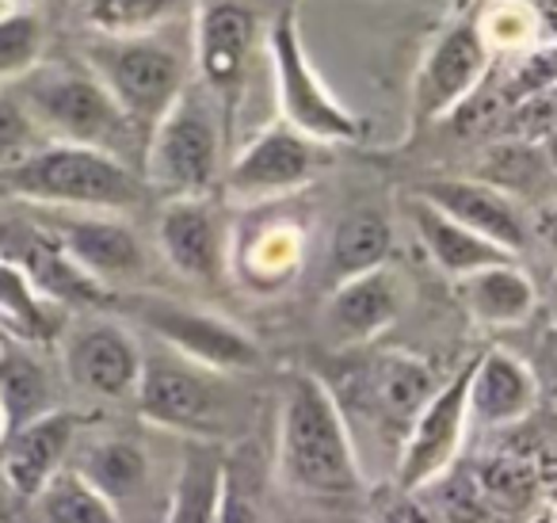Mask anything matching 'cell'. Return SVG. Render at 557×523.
<instances>
[{
    "mask_svg": "<svg viewBox=\"0 0 557 523\" xmlns=\"http://www.w3.org/2000/svg\"><path fill=\"white\" fill-rule=\"evenodd\" d=\"M458 294H462L466 314L485 329H516L539 306L534 279L516 260L493 264V268L458 279Z\"/></svg>",
    "mask_w": 557,
    "mask_h": 523,
    "instance_id": "cb8c5ba5",
    "label": "cell"
},
{
    "mask_svg": "<svg viewBox=\"0 0 557 523\" xmlns=\"http://www.w3.org/2000/svg\"><path fill=\"white\" fill-rule=\"evenodd\" d=\"M225 477H230L225 447L210 443V439H191L176 466V477H172L164 523H214Z\"/></svg>",
    "mask_w": 557,
    "mask_h": 523,
    "instance_id": "d4e9b609",
    "label": "cell"
},
{
    "mask_svg": "<svg viewBox=\"0 0 557 523\" xmlns=\"http://www.w3.org/2000/svg\"><path fill=\"white\" fill-rule=\"evenodd\" d=\"M256 50V16L245 0H202L191 24L195 85L218 104L230 131L248 85V62Z\"/></svg>",
    "mask_w": 557,
    "mask_h": 523,
    "instance_id": "9c48e42d",
    "label": "cell"
},
{
    "mask_svg": "<svg viewBox=\"0 0 557 523\" xmlns=\"http://www.w3.org/2000/svg\"><path fill=\"white\" fill-rule=\"evenodd\" d=\"M0 4H4V9H24V12H35V4H39V0H0Z\"/></svg>",
    "mask_w": 557,
    "mask_h": 523,
    "instance_id": "ab89813d",
    "label": "cell"
},
{
    "mask_svg": "<svg viewBox=\"0 0 557 523\" xmlns=\"http://www.w3.org/2000/svg\"><path fill=\"white\" fill-rule=\"evenodd\" d=\"M214 523H263L260 500L245 489V482H240L233 470H230V477H225V492H222V504H218Z\"/></svg>",
    "mask_w": 557,
    "mask_h": 523,
    "instance_id": "74e56055",
    "label": "cell"
},
{
    "mask_svg": "<svg viewBox=\"0 0 557 523\" xmlns=\"http://www.w3.org/2000/svg\"><path fill=\"white\" fill-rule=\"evenodd\" d=\"M478 4H481V0H450V12H455V16H470Z\"/></svg>",
    "mask_w": 557,
    "mask_h": 523,
    "instance_id": "f35d334b",
    "label": "cell"
},
{
    "mask_svg": "<svg viewBox=\"0 0 557 523\" xmlns=\"http://www.w3.org/2000/svg\"><path fill=\"white\" fill-rule=\"evenodd\" d=\"M81 416L54 405L50 413L27 421L24 428L0 439V474L20 500H35L65 466L77 443Z\"/></svg>",
    "mask_w": 557,
    "mask_h": 523,
    "instance_id": "ac0fdd59",
    "label": "cell"
},
{
    "mask_svg": "<svg viewBox=\"0 0 557 523\" xmlns=\"http://www.w3.org/2000/svg\"><path fill=\"white\" fill-rule=\"evenodd\" d=\"M394 253V222L379 207H356L336 222L329 241V276L333 283L351 276H363L382 264H389Z\"/></svg>",
    "mask_w": 557,
    "mask_h": 523,
    "instance_id": "4316f807",
    "label": "cell"
},
{
    "mask_svg": "<svg viewBox=\"0 0 557 523\" xmlns=\"http://www.w3.org/2000/svg\"><path fill=\"white\" fill-rule=\"evenodd\" d=\"M65 375L77 390L103 401L134 398L141 375V344L123 321L111 317H88L62 332Z\"/></svg>",
    "mask_w": 557,
    "mask_h": 523,
    "instance_id": "4fadbf2b",
    "label": "cell"
},
{
    "mask_svg": "<svg viewBox=\"0 0 557 523\" xmlns=\"http://www.w3.org/2000/svg\"><path fill=\"white\" fill-rule=\"evenodd\" d=\"M4 260L20 264L24 276L47 294L50 302H58L62 309H77V306H100L108 302L111 294L103 291L100 283L85 276L70 256L62 253V245L54 241V233H42V230H27L16 238L12 253Z\"/></svg>",
    "mask_w": 557,
    "mask_h": 523,
    "instance_id": "603a6c76",
    "label": "cell"
},
{
    "mask_svg": "<svg viewBox=\"0 0 557 523\" xmlns=\"http://www.w3.org/2000/svg\"><path fill=\"white\" fill-rule=\"evenodd\" d=\"M12 497H16V492L9 489V482H4V474H0V512H4V504H9Z\"/></svg>",
    "mask_w": 557,
    "mask_h": 523,
    "instance_id": "60d3db41",
    "label": "cell"
},
{
    "mask_svg": "<svg viewBox=\"0 0 557 523\" xmlns=\"http://www.w3.org/2000/svg\"><path fill=\"white\" fill-rule=\"evenodd\" d=\"M435 393V375L420 355L382 352L359 370L356 378V405L367 413V421L386 428L401 447L409 424L424 409V401ZM397 459V454H394Z\"/></svg>",
    "mask_w": 557,
    "mask_h": 523,
    "instance_id": "ffe728a7",
    "label": "cell"
},
{
    "mask_svg": "<svg viewBox=\"0 0 557 523\" xmlns=\"http://www.w3.org/2000/svg\"><path fill=\"white\" fill-rule=\"evenodd\" d=\"M42 58V20L39 12L4 9L0 12V88L16 85Z\"/></svg>",
    "mask_w": 557,
    "mask_h": 523,
    "instance_id": "836d02e7",
    "label": "cell"
},
{
    "mask_svg": "<svg viewBox=\"0 0 557 523\" xmlns=\"http://www.w3.org/2000/svg\"><path fill=\"white\" fill-rule=\"evenodd\" d=\"M225 169V119L199 85H187L153 123L141 146L138 172L164 199L210 195Z\"/></svg>",
    "mask_w": 557,
    "mask_h": 523,
    "instance_id": "5b68a950",
    "label": "cell"
},
{
    "mask_svg": "<svg viewBox=\"0 0 557 523\" xmlns=\"http://www.w3.org/2000/svg\"><path fill=\"white\" fill-rule=\"evenodd\" d=\"M405 210H409V222H412V230H417L420 248H424V253L432 256L435 268H440L443 276L455 279V283L466 276H473V271H481V268L516 260L511 253L496 248L493 241L478 238V233H470L466 226H458L455 218H447L443 210H435L432 203H424L420 195L409 192Z\"/></svg>",
    "mask_w": 557,
    "mask_h": 523,
    "instance_id": "7402d4cb",
    "label": "cell"
},
{
    "mask_svg": "<svg viewBox=\"0 0 557 523\" xmlns=\"http://www.w3.org/2000/svg\"><path fill=\"white\" fill-rule=\"evenodd\" d=\"M412 195H420L424 203H432L435 210H443L447 218H455L458 226H466L478 238L493 241L496 248L519 256L527 248V218L519 210V203L508 192L485 184L478 177H432L424 184L412 187Z\"/></svg>",
    "mask_w": 557,
    "mask_h": 523,
    "instance_id": "2e32d148",
    "label": "cell"
},
{
    "mask_svg": "<svg viewBox=\"0 0 557 523\" xmlns=\"http://www.w3.org/2000/svg\"><path fill=\"white\" fill-rule=\"evenodd\" d=\"M405 299L409 294H405L401 276L389 264H382L374 271L333 283L325 309H321V325L336 348H363L401 317Z\"/></svg>",
    "mask_w": 557,
    "mask_h": 523,
    "instance_id": "d6986e66",
    "label": "cell"
},
{
    "mask_svg": "<svg viewBox=\"0 0 557 523\" xmlns=\"http://www.w3.org/2000/svg\"><path fill=\"white\" fill-rule=\"evenodd\" d=\"M549 131H554V96L549 93L531 96V100H519L508 108V134L516 142L539 146V142L549 138Z\"/></svg>",
    "mask_w": 557,
    "mask_h": 523,
    "instance_id": "8d00e7d4",
    "label": "cell"
},
{
    "mask_svg": "<svg viewBox=\"0 0 557 523\" xmlns=\"http://www.w3.org/2000/svg\"><path fill=\"white\" fill-rule=\"evenodd\" d=\"M481 485V497H485L488 512H527L534 504V492H539V474H534L531 459H493L488 466L473 470Z\"/></svg>",
    "mask_w": 557,
    "mask_h": 523,
    "instance_id": "d6a6232c",
    "label": "cell"
},
{
    "mask_svg": "<svg viewBox=\"0 0 557 523\" xmlns=\"http://www.w3.org/2000/svg\"><path fill=\"white\" fill-rule=\"evenodd\" d=\"M306 260V230L290 215H260L240 226L225 248V276H237L256 294L283 291L295 283Z\"/></svg>",
    "mask_w": 557,
    "mask_h": 523,
    "instance_id": "e0dca14e",
    "label": "cell"
},
{
    "mask_svg": "<svg viewBox=\"0 0 557 523\" xmlns=\"http://www.w3.org/2000/svg\"><path fill=\"white\" fill-rule=\"evenodd\" d=\"M195 0H73V12L92 35L123 39V35H153L180 24Z\"/></svg>",
    "mask_w": 557,
    "mask_h": 523,
    "instance_id": "f546056e",
    "label": "cell"
},
{
    "mask_svg": "<svg viewBox=\"0 0 557 523\" xmlns=\"http://www.w3.org/2000/svg\"><path fill=\"white\" fill-rule=\"evenodd\" d=\"M27 115L42 131L47 142H73V146H92L103 154H115L131 165V154L138 149L141 161V134L131 126V119L119 111V104L108 96V88L92 77L88 65H35L32 73L12 85Z\"/></svg>",
    "mask_w": 557,
    "mask_h": 523,
    "instance_id": "3957f363",
    "label": "cell"
},
{
    "mask_svg": "<svg viewBox=\"0 0 557 523\" xmlns=\"http://www.w3.org/2000/svg\"><path fill=\"white\" fill-rule=\"evenodd\" d=\"M428 489H435V508H440V523H496L488 512L485 497H481L478 474L466 466H450L447 474L435 477Z\"/></svg>",
    "mask_w": 557,
    "mask_h": 523,
    "instance_id": "e575fe53",
    "label": "cell"
},
{
    "mask_svg": "<svg viewBox=\"0 0 557 523\" xmlns=\"http://www.w3.org/2000/svg\"><path fill=\"white\" fill-rule=\"evenodd\" d=\"M85 65L108 88V96L119 104V111L131 119L134 131L141 134V146H146V134L153 131L157 119L191 85L187 58L161 32L123 35V39L96 35L85 47Z\"/></svg>",
    "mask_w": 557,
    "mask_h": 523,
    "instance_id": "52a82bcc",
    "label": "cell"
},
{
    "mask_svg": "<svg viewBox=\"0 0 557 523\" xmlns=\"http://www.w3.org/2000/svg\"><path fill=\"white\" fill-rule=\"evenodd\" d=\"M42 142L47 138H42V131L35 126V119L27 115L20 96L12 93V88H0V172H9L12 165L32 157Z\"/></svg>",
    "mask_w": 557,
    "mask_h": 523,
    "instance_id": "d590c367",
    "label": "cell"
},
{
    "mask_svg": "<svg viewBox=\"0 0 557 523\" xmlns=\"http://www.w3.org/2000/svg\"><path fill=\"white\" fill-rule=\"evenodd\" d=\"M73 474H81L92 485L100 497H108L111 504L123 512L126 500L141 497V489L149 485V454L141 443L123 436L100 439V443L85 447L81 459L73 462Z\"/></svg>",
    "mask_w": 557,
    "mask_h": 523,
    "instance_id": "83f0119b",
    "label": "cell"
},
{
    "mask_svg": "<svg viewBox=\"0 0 557 523\" xmlns=\"http://www.w3.org/2000/svg\"><path fill=\"white\" fill-rule=\"evenodd\" d=\"M470 20L493 58L523 54V50L549 42V20L534 9L531 0H481L470 12Z\"/></svg>",
    "mask_w": 557,
    "mask_h": 523,
    "instance_id": "4dcf8cb0",
    "label": "cell"
},
{
    "mask_svg": "<svg viewBox=\"0 0 557 523\" xmlns=\"http://www.w3.org/2000/svg\"><path fill=\"white\" fill-rule=\"evenodd\" d=\"M278 474L310 500H348L363 492V462L341 398L310 370H290L283 382Z\"/></svg>",
    "mask_w": 557,
    "mask_h": 523,
    "instance_id": "6da1fadb",
    "label": "cell"
},
{
    "mask_svg": "<svg viewBox=\"0 0 557 523\" xmlns=\"http://www.w3.org/2000/svg\"><path fill=\"white\" fill-rule=\"evenodd\" d=\"M50 233L62 253L108 294L146 279V245L119 215H73L62 218Z\"/></svg>",
    "mask_w": 557,
    "mask_h": 523,
    "instance_id": "5bb4252c",
    "label": "cell"
},
{
    "mask_svg": "<svg viewBox=\"0 0 557 523\" xmlns=\"http://www.w3.org/2000/svg\"><path fill=\"white\" fill-rule=\"evenodd\" d=\"M164 260L172 271L191 283L218 287L225 279V248L230 230L210 203V195H187V199H164L161 222H157Z\"/></svg>",
    "mask_w": 557,
    "mask_h": 523,
    "instance_id": "9a60e30c",
    "label": "cell"
},
{
    "mask_svg": "<svg viewBox=\"0 0 557 523\" xmlns=\"http://www.w3.org/2000/svg\"><path fill=\"white\" fill-rule=\"evenodd\" d=\"M321 165H325V146L287 123H271L225 165L222 184L237 199L268 203L302 192L321 172Z\"/></svg>",
    "mask_w": 557,
    "mask_h": 523,
    "instance_id": "7c38bea8",
    "label": "cell"
},
{
    "mask_svg": "<svg viewBox=\"0 0 557 523\" xmlns=\"http://www.w3.org/2000/svg\"><path fill=\"white\" fill-rule=\"evenodd\" d=\"M0 12H4V4H0Z\"/></svg>",
    "mask_w": 557,
    "mask_h": 523,
    "instance_id": "ee69618b",
    "label": "cell"
},
{
    "mask_svg": "<svg viewBox=\"0 0 557 523\" xmlns=\"http://www.w3.org/2000/svg\"><path fill=\"white\" fill-rule=\"evenodd\" d=\"M531 4H534V9H539L546 20H549V12H554V0H531Z\"/></svg>",
    "mask_w": 557,
    "mask_h": 523,
    "instance_id": "b9f144b4",
    "label": "cell"
},
{
    "mask_svg": "<svg viewBox=\"0 0 557 523\" xmlns=\"http://www.w3.org/2000/svg\"><path fill=\"white\" fill-rule=\"evenodd\" d=\"M58 302H50L32 279L24 276V268L0 256V329L9 332L16 344L39 348L54 344L70 325Z\"/></svg>",
    "mask_w": 557,
    "mask_h": 523,
    "instance_id": "484cf974",
    "label": "cell"
},
{
    "mask_svg": "<svg viewBox=\"0 0 557 523\" xmlns=\"http://www.w3.org/2000/svg\"><path fill=\"white\" fill-rule=\"evenodd\" d=\"M146 180L123 157L73 142H42L32 157L0 172V195L77 215H126L146 203Z\"/></svg>",
    "mask_w": 557,
    "mask_h": 523,
    "instance_id": "7a4b0ae2",
    "label": "cell"
},
{
    "mask_svg": "<svg viewBox=\"0 0 557 523\" xmlns=\"http://www.w3.org/2000/svg\"><path fill=\"white\" fill-rule=\"evenodd\" d=\"M141 421L187 439L225 443L245 428V401L233 390L230 375L199 367L176 352L141 355V375L134 386Z\"/></svg>",
    "mask_w": 557,
    "mask_h": 523,
    "instance_id": "277c9868",
    "label": "cell"
},
{
    "mask_svg": "<svg viewBox=\"0 0 557 523\" xmlns=\"http://www.w3.org/2000/svg\"><path fill=\"white\" fill-rule=\"evenodd\" d=\"M0 439H4V413H0Z\"/></svg>",
    "mask_w": 557,
    "mask_h": 523,
    "instance_id": "7bdbcfd3",
    "label": "cell"
},
{
    "mask_svg": "<svg viewBox=\"0 0 557 523\" xmlns=\"http://www.w3.org/2000/svg\"><path fill=\"white\" fill-rule=\"evenodd\" d=\"M268 62L275 81L278 123L295 126L318 146H356L363 119L325 85L298 27V0H287L268 27Z\"/></svg>",
    "mask_w": 557,
    "mask_h": 523,
    "instance_id": "8992f818",
    "label": "cell"
},
{
    "mask_svg": "<svg viewBox=\"0 0 557 523\" xmlns=\"http://www.w3.org/2000/svg\"><path fill=\"white\" fill-rule=\"evenodd\" d=\"M539 405V378L508 348H485L470 363L466 386V413L481 428H511L527 421Z\"/></svg>",
    "mask_w": 557,
    "mask_h": 523,
    "instance_id": "44dd1931",
    "label": "cell"
},
{
    "mask_svg": "<svg viewBox=\"0 0 557 523\" xmlns=\"http://www.w3.org/2000/svg\"><path fill=\"white\" fill-rule=\"evenodd\" d=\"M473 363V360H470ZM470 363L450 375V382L435 386V393L424 401L417 421L409 424L401 447L394 459V477L401 492H420L447 474L462 454V439L470 428V413H466V386H470Z\"/></svg>",
    "mask_w": 557,
    "mask_h": 523,
    "instance_id": "8fae6325",
    "label": "cell"
},
{
    "mask_svg": "<svg viewBox=\"0 0 557 523\" xmlns=\"http://www.w3.org/2000/svg\"><path fill=\"white\" fill-rule=\"evenodd\" d=\"M54 409V382L50 370L35 360L27 344H0V413H4V436L24 428L27 421Z\"/></svg>",
    "mask_w": 557,
    "mask_h": 523,
    "instance_id": "f1b7e54d",
    "label": "cell"
},
{
    "mask_svg": "<svg viewBox=\"0 0 557 523\" xmlns=\"http://www.w3.org/2000/svg\"><path fill=\"white\" fill-rule=\"evenodd\" d=\"M35 512L39 523H126L123 512L70 466L35 497Z\"/></svg>",
    "mask_w": 557,
    "mask_h": 523,
    "instance_id": "1f68e13d",
    "label": "cell"
},
{
    "mask_svg": "<svg viewBox=\"0 0 557 523\" xmlns=\"http://www.w3.org/2000/svg\"><path fill=\"white\" fill-rule=\"evenodd\" d=\"M134 317L141 329H149L164 348L184 360L199 363V367L222 370V375H240V370H256L263 363V352L240 325L225 321L207 309L180 306L172 299H134Z\"/></svg>",
    "mask_w": 557,
    "mask_h": 523,
    "instance_id": "30bf717a",
    "label": "cell"
},
{
    "mask_svg": "<svg viewBox=\"0 0 557 523\" xmlns=\"http://www.w3.org/2000/svg\"><path fill=\"white\" fill-rule=\"evenodd\" d=\"M488 70H493V54H488L473 20L455 16V24H447L435 35L417 65V77L409 88L412 131H428V126L455 115L466 100L481 93Z\"/></svg>",
    "mask_w": 557,
    "mask_h": 523,
    "instance_id": "ba28073f",
    "label": "cell"
}]
</instances>
